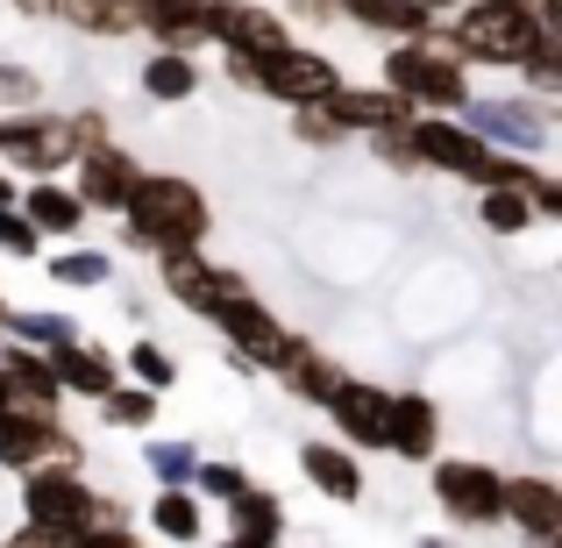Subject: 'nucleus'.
Returning <instances> with one entry per match:
<instances>
[{"label": "nucleus", "mask_w": 562, "mask_h": 548, "mask_svg": "<svg viewBox=\"0 0 562 548\" xmlns=\"http://www.w3.org/2000/svg\"><path fill=\"white\" fill-rule=\"evenodd\" d=\"M0 321H8V306H0Z\"/></svg>", "instance_id": "obj_43"}, {"label": "nucleus", "mask_w": 562, "mask_h": 548, "mask_svg": "<svg viewBox=\"0 0 562 548\" xmlns=\"http://www.w3.org/2000/svg\"><path fill=\"white\" fill-rule=\"evenodd\" d=\"M243 71L263 86V93L292 100V108H321V100L342 93V79H335V65L321 51H278V57H263V65H243Z\"/></svg>", "instance_id": "obj_5"}, {"label": "nucleus", "mask_w": 562, "mask_h": 548, "mask_svg": "<svg viewBox=\"0 0 562 548\" xmlns=\"http://www.w3.org/2000/svg\"><path fill=\"white\" fill-rule=\"evenodd\" d=\"M143 86H150L157 100H186L192 93V65L179 51H165V57H150V71H143Z\"/></svg>", "instance_id": "obj_28"}, {"label": "nucleus", "mask_w": 562, "mask_h": 548, "mask_svg": "<svg viewBox=\"0 0 562 548\" xmlns=\"http://www.w3.org/2000/svg\"><path fill=\"white\" fill-rule=\"evenodd\" d=\"M79 214H86L79 192H65V186H36V192L22 200V221H29L36 235H71V228H79Z\"/></svg>", "instance_id": "obj_18"}, {"label": "nucleus", "mask_w": 562, "mask_h": 548, "mask_svg": "<svg viewBox=\"0 0 562 548\" xmlns=\"http://www.w3.org/2000/svg\"><path fill=\"white\" fill-rule=\"evenodd\" d=\"M0 150L22 157V165H50V157L71 150V136L50 122V114H22V122H0Z\"/></svg>", "instance_id": "obj_15"}, {"label": "nucleus", "mask_w": 562, "mask_h": 548, "mask_svg": "<svg viewBox=\"0 0 562 548\" xmlns=\"http://www.w3.org/2000/svg\"><path fill=\"white\" fill-rule=\"evenodd\" d=\"M150 521H157V535H171V541H200V506H192V492H165Z\"/></svg>", "instance_id": "obj_25"}, {"label": "nucleus", "mask_w": 562, "mask_h": 548, "mask_svg": "<svg viewBox=\"0 0 562 548\" xmlns=\"http://www.w3.org/2000/svg\"><path fill=\"white\" fill-rule=\"evenodd\" d=\"M165 286L179 292L186 306H200V314H214L221 300L243 292V286H235V271H214V264H200L192 249H171V257H165Z\"/></svg>", "instance_id": "obj_10"}, {"label": "nucleus", "mask_w": 562, "mask_h": 548, "mask_svg": "<svg viewBox=\"0 0 562 548\" xmlns=\"http://www.w3.org/2000/svg\"><path fill=\"white\" fill-rule=\"evenodd\" d=\"M477 128H492V136H513V143H535V136H541L535 122H520V114H492V108H477Z\"/></svg>", "instance_id": "obj_34"}, {"label": "nucleus", "mask_w": 562, "mask_h": 548, "mask_svg": "<svg viewBox=\"0 0 562 548\" xmlns=\"http://www.w3.org/2000/svg\"><path fill=\"white\" fill-rule=\"evenodd\" d=\"M420 548H441V541H420Z\"/></svg>", "instance_id": "obj_42"}, {"label": "nucleus", "mask_w": 562, "mask_h": 548, "mask_svg": "<svg viewBox=\"0 0 562 548\" xmlns=\"http://www.w3.org/2000/svg\"><path fill=\"white\" fill-rule=\"evenodd\" d=\"M413 8H420V14H435V8H456V0H413Z\"/></svg>", "instance_id": "obj_40"}, {"label": "nucleus", "mask_w": 562, "mask_h": 548, "mask_svg": "<svg viewBox=\"0 0 562 548\" xmlns=\"http://www.w3.org/2000/svg\"><path fill=\"white\" fill-rule=\"evenodd\" d=\"M335 128H392L406 122V100L398 93H335Z\"/></svg>", "instance_id": "obj_19"}, {"label": "nucleus", "mask_w": 562, "mask_h": 548, "mask_svg": "<svg viewBox=\"0 0 562 548\" xmlns=\"http://www.w3.org/2000/svg\"><path fill=\"white\" fill-rule=\"evenodd\" d=\"M285 370H292V384H300V399H314V406H328V399L342 392V370H335L328 357H314V349H300Z\"/></svg>", "instance_id": "obj_24"}, {"label": "nucleus", "mask_w": 562, "mask_h": 548, "mask_svg": "<svg viewBox=\"0 0 562 548\" xmlns=\"http://www.w3.org/2000/svg\"><path fill=\"white\" fill-rule=\"evenodd\" d=\"M527 221H535V206H527V186H484V228L520 235Z\"/></svg>", "instance_id": "obj_23"}, {"label": "nucleus", "mask_w": 562, "mask_h": 548, "mask_svg": "<svg viewBox=\"0 0 562 548\" xmlns=\"http://www.w3.org/2000/svg\"><path fill=\"white\" fill-rule=\"evenodd\" d=\"M357 22H371V29H420L427 14L413 8V0H342Z\"/></svg>", "instance_id": "obj_27"}, {"label": "nucleus", "mask_w": 562, "mask_h": 548, "mask_svg": "<svg viewBox=\"0 0 562 548\" xmlns=\"http://www.w3.org/2000/svg\"><path fill=\"white\" fill-rule=\"evenodd\" d=\"M122 214L136 221V235L150 249H192L206 235V200L192 192L186 179H136L128 186V200H122Z\"/></svg>", "instance_id": "obj_1"}, {"label": "nucleus", "mask_w": 562, "mask_h": 548, "mask_svg": "<svg viewBox=\"0 0 562 548\" xmlns=\"http://www.w3.org/2000/svg\"><path fill=\"white\" fill-rule=\"evenodd\" d=\"M71 441L50 427V413H36V406H14V413H0V463H36V456H65Z\"/></svg>", "instance_id": "obj_11"}, {"label": "nucleus", "mask_w": 562, "mask_h": 548, "mask_svg": "<svg viewBox=\"0 0 562 548\" xmlns=\"http://www.w3.org/2000/svg\"><path fill=\"white\" fill-rule=\"evenodd\" d=\"M384 399H392V392H371V384H349V378H342V392H335L328 406H335V421H342L357 441L384 449Z\"/></svg>", "instance_id": "obj_16"}, {"label": "nucleus", "mask_w": 562, "mask_h": 548, "mask_svg": "<svg viewBox=\"0 0 562 548\" xmlns=\"http://www.w3.org/2000/svg\"><path fill=\"white\" fill-rule=\"evenodd\" d=\"M506 513H513V521H520L541 548L562 535V492H555L549 478H513V484H506Z\"/></svg>", "instance_id": "obj_14"}, {"label": "nucleus", "mask_w": 562, "mask_h": 548, "mask_svg": "<svg viewBox=\"0 0 562 548\" xmlns=\"http://www.w3.org/2000/svg\"><path fill=\"white\" fill-rule=\"evenodd\" d=\"M100 399H108V421H122V427L150 421V392H122V384H114V392H100Z\"/></svg>", "instance_id": "obj_30"}, {"label": "nucleus", "mask_w": 562, "mask_h": 548, "mask_svg": "<svg viewBox=\"0 0 562 548\" xmlns=\"http://www.w3.org/2000/svg\"><path fill=\"white\" fill-rule=\"evenodd\" d=\"M14 328H22V343H43V349H65L71 343V321L65 314H14Z\"/></svg>", "instance_id": "obj_29"}, {"label": "nucleus", "mask_w": 562, "mask_h": 548, "mask_svg": "<svg viewBox=\"0 0 562 548\" xmlns=\"http://www.w3.org/2000/svg\"><path fill=\"white\" fill-rule=\"evenodd\" d=\"M541 43H549V22H535V14H520V8H492V0L456 22V51L484 57V65H527Z\"/></svg>", "instance_id": "obj_2"}, {"label": "nucleus", "mask_w": 562, "mask_h": 548, "mask_svg": "<svg viewBox=\"0 0 562 548\" xmlns=\"http://www.w3.org/2000/svg\"><path fill=\"white\" fill-rule=\"evenodd\" d=\"M435 499L456 513V521L484 527V521H498V513H506V478H498V470H484V463H441L435 470Z\"/></svg>", "instance_id": "obj_7"}, {"label": "nucleus", "mask_w": 562, "mask_h": 548, "mask_svg": "<svg viewBox=\"0 0 562 548\" xmlns=\"http://www.w3.org/2000/svg\"><path fill=\"white\" fill-rule=\"evenodd\" d=\"M492 8H520V14H535V0H492Z\"/></svg>", "instance_id": "obj_41"}, {"label": "nucleus", "mask_w": 562, "mask_h": 548, "mask_svg": "<svg viewBox=\"0 0 562 548\" xmlns=\"http://www.w3.org/2000/svg\"><path fill=\"white\" fill-rule=\"evenodd\" d=\"M300 463H306V478H314L328 499H357L363 492V470L349 463V449H335V441H306Z\"/></svg>", "instance_id": "obj_17"}, {"label": "nucleus", "mask_w": 562, "mask_h": 548, "mask_svg": "<svg viewBox=\"0 0 562 548\" xmlns=\"http://www.w3.org/2000/svg\"><path fill=\"white\" fill-rule=\"evenodd\" d=\"M200 484H206V492H221V499L249 492V484H243V470H228V463H206V470H200Z\"/></svg>", "instance_id": "obj_35"}, {"label": "nucleus", "mask_w": 562, "mask_h": 548, "mask_svg": "<svg viewBox=\"0 0 562 548\" xmlns=\"http://www.w3.org/2000/svg\"><path fill=\"white\" fill-rule=\"evenodd\" d=\"M71 548H136V541H128L122 527L108 521V527H86V535H71Z\"/></svg>", "instance_id": "obj_37"}, {"label": "nucleus", "mask_w": 562, "mask_h": 548, "mask_svg": "<svg viewBox=\"0 0 562 548\" xmlns=\"http://www.w3.org/2000/svg\"><path fill=\"white\" fill-rule=\"evenodd\" d=\"M206 29H214V36H228V51L243 57V65H263V57L292 51L285 22H278V14H263V8H206Z\"/></svg>", "instance_id": "obj_8"}, {"label": "nucleus", "mask_w": 562, "mask_h": 548, "mask_svg": "<svg viewBox=\"0 0 562 548\" xmlns=\"http://www.w3.org/2000/svg\"><path fill=\"white\" fill-rule=\"evenodd\" d=\"M50 278H65V286H100V278H108V257H93V249H86V257L50 264Z\"/></svg>", "instance_id": "obj_32"}, {"label": "nucleus", "mask_w": 562, "mask_h": 548, "mask_svg": "<svg viewBox=\"0 0 562 548\" xmlns=\"http://www.w3.org/2000/svg\"><path fill=\"white\" fill-rule=\"evenodd\" d=\"M0 249H14V257H36V228H29L14 206H0Z\"/></svg>", "instance_id": "obj_33"}, {"label": "nucleus", "mask_w": 562, "mask_h": 548, "mask_svg": "<svg viewBox=\"0 0 562 548\" xmlns=\"http://www.w3.org/2000/svg\"><path fill=\"white\" fill-rule=\"evenodd\" d=\"M214 321H221V335H228L235 349H243V357H257V364H271V370H285L292 357H300L306 343H292L285 328H278L271 314H263L257 300H249V292H235V300H221L214 306Z\"/></svg>", "instance_id": "obj_6"}, {"label": "nucleus", "mask_w": 562, "mask_h": 548, "mask_svg": "<svg viewBox=\"0 0 562 548\" xmlns=\"http://www.w3.org/2000/svg\"><path fill=\"white\" fill-rule=\"evenodd\" d=\"M36 8H43V0H36Z\"/></svg>", "instance_id": "obj_44"}, {"label": "nucleus", "mask_w": 562, "mask_h": 548, "mask_svg": "<svg viewBox=\"0 0 562 548\" xmlns=\"http://www.w3.org/2000/svg\"><path fill=\"white\" fill-rule=\"evenodd\" d=\"M384 449H398V456H435V406H427L420 392H392L384 399Z\"/></svg>", "instance_id": "obj_12"}, {"label": "nucleus", "mask_w": 562, "mask_h": 548, "mask_svg": "<svg viewBox=\"0 0 562 548\" xmlns=\"http://www.w3.org/2000/svg\"><path fill=\"white\" fill-rule=\"evenodd\" d=\"M79 29H128L136 22V0H57Z\"/></svg>", "instance_id": "obj_26"}, {"label": "nucleus", "mask_w": 562, "mask_h": 548, "mask_svg": "<svg viewBox=\"0 0 562 548\" xmlns=\"http://www.w3.org/2000/svg\"><path fill=\"white\" fill-rule=\"evenodd\" d=\"M221 548H278V506L263 492H235V541Z\"/></svg>", "instance_id": "obj_20"}, {"label": "nucleus", "mask_w": 562, "mask_h": 548, "mask_svg": "<svg viewBox=\"0 0 562 548\" xmlns=\"http://www.w3.org/2000/svg\"><path fill=\"white\" fill-rule=\"evenodd\" d=\"M384 86L398 100H427V108H470L463 100V71L449 51H392L384 57Z\"/></svg>", "instance_id": "obj_4"}, {"label": "nucleus", "mask_w": 562, "mask_h": 548, "mask_svg": "<svg viewBox=\"0 0 562 548\" xmlns=\"http://www.w3.org/2000/svg\"><path fill=\"white\" fill-rule=\"evenodd\" d=\"M413 157H420V165H441V171L477 179V165L492 150H484V136H470L463 122H413Z\"/></svg>", "instance_id": "obj_9"}, {"label": "nucleus", "mask_w": 562, "mask_h": 548, "mask_svg": "<svg viewBox=\"0 0 562 548\" xmlns=\"http://www.w3.org/2000/svg\"><path fill=\"white\" fill-rule=\"evenodd\" d=\"M128 364H136V378L150 384V392H165V384H171V357L157 343H136V357H128Z\"/></svg>", "instance_id": "obj_31"}, {"label": "nucleus", "mask_w": 562, "mask_h": 548, "mask_svg": "<svg viewBox=\"0 0 562 548\" xmlns=\"http://www.w3.org/2000/svg\"><path fill=\"white\" fill-rule=\"evenodd\" d=\"M22 506H29V527H43V535H57V541L100 527V499L86 492L79 478H65V470H29Z\"/></svg>", "instance_id": "obj_3"}, {"label": "nucleus", "mask_w": 562, "mask_h": 548, "mask_svg": "<svg viewBox=\"0 0 562 548\" xmlns=\"http://www.w3.org/2000/svg\"><path fill=\"white\" fill-rule=\"evenodd\" d=\"M136 22H150L157 36L186 43V36H200V29H206V0H136Z\"/></svg>", "instance_id": "obj_21"}, {"label": "nucleus", "mask_w": 562, "mask_h": 548, "mask_svg": "<svg viewBox=\"0 0 562 548\" xmlns=\"http://www.w3.org/2000/svg\"><path fill=\"white\" fill-rule=\"evenodd\" d=\"M8 548H71V541H57V535H43V527H22Z\"/></svg>", "instance_id": "obj_39"}, {"label": "nucleus", "mask_w": 562, "mask_h": 548, "mask_svg": "<svg viewBox=\"0 0 562 548\" xmlns=\"http://www.w3.org/2000/svg\"><path fill=\"white\" fill-rule=\"evenodd\" d=\"M143 171L128 165L122 150H108V143H93V150L79 157V206H122L128 186H136Z\"/></svg>", "instance_id": "obj_13"}, {"label": "nucleus", "mask_w": 562, "mask_h": 548, "mask_svg": "<svg viewBox=\"0 0 562 548\" xmlns=\"http://www.w3.org/2000/svg\"><path fill=\"white\" fill-rule=\"evenodd\" d=\"M50 370H57V384H71V392H93V399H100V392H114V364H108V357H93V349H71V343H65Z\"/></svg>", "instance_id": "obj_22"}, {"label": "nucleus", "mask_w": 562, "mask_h": 548, "mask_svg": "<svg viewBox=\"0 0 562 548\" xmlns=\"http://www.w3.org/2000/svg\"><path fill=\"white\" fill-rule=\"evenodd\" d=\"M300 136H314V143H328V136H342V128L328 122V114H314V108H300Z\"/></svg>", "instance_id": "obj_38"}, {"label": "nucleus", "mask_w": 562, "mask_h": 548, "mask_svg": "<svg viewBox=\"0 0 562 548\" xmlns=\"http://www.w3.org/2000/svg\"><path fill=\"white\" fill-rule=\"evenodd\" d=\"M150 470L179 484V478H192V456H186V449H150Z\"/></svg>", "instance_id": "obj_36"}]
</instances>
